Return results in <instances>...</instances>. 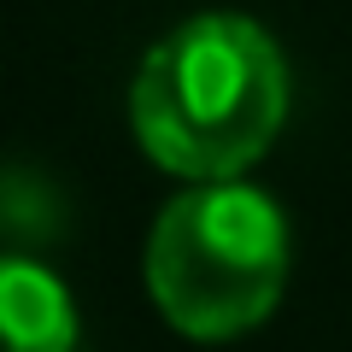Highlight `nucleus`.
I'll list each match as a JSON object with an SVG mask.
<instances>
[{
    "instance_id": "7ed1b4c3",
    "label": "nucleus",
    "mask_w": 352,
    "mask_h": 352,
    "mask_svg": "<svg viewBox=\"0 0 352 352\" xmlns=\"http://www.w3.org/2000/svg\"><path fill=\"white\" fill-rule=\"evenodd\" d=\"M76 300L36 252H0V352H76Z\"/></svg>"
},
{
    "instance_id": "f257e3e1",
    "label": "nucleus",
    "mask_w": 352,
    "mask_h": 352,
    "mask_svg": "<svg viewBox=\"0 0 352 352\" xmlns=\"http://www.w3.org/2000/svg\"><path fill=\"white\" fill-rule=\"evenodd\" d=\"M288 124V59L247 12H194L129 76V129L182 182L247 176Z\"/></svg>"
},
{
    "instance_id": "f03ea898",
    "label": "nucleus",
    "mask_w": 352,
    "mask_h": 352,
    "mask_svg": "<svg viewBox=\"0 0 352 352\" xmlns=\"http://www.w3.org/2000/svg\"><path fill=\"white\" fill-rule=\"evenodd\" d=\"M288 217L264 188L229 182H188L164 200L147 229L141 276L159 317L188 340H241L282 305L288 288Z\"/></svg>"
},
{
    "instance_id": "20e7f679",
    "label": "nucleus",
    "mask_w": 352,
    "mask_h": 352,
    "mask_svg": "<svg viewBox=\"0 0 352 352\" xmlns=\"http://www.w3.org/2000/svg\"><path fill=\"white\" fill-rule=\"evenodd\" d=\"M71 229V200L36 164H0V252H41Z\"/></svg>"
}]
</instances>
